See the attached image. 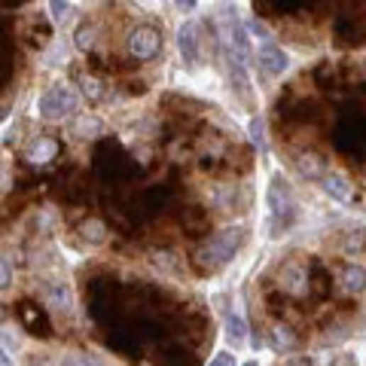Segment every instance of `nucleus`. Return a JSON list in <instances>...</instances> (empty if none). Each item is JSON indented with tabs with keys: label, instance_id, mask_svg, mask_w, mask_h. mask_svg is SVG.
Returning a JSON list of instances; mask_svg holds the SVG:
<instances>
[{
	"label": "nucleus",
	"instance_id": "obj_1",
	"mask_svg": "<svg viewBox=\"0 0 366 366\" xmlns=\"http://www.w3.org/2000/svg\"><path fill=\"white\" fill-rule=\"evenodd\" d=\"M241 241H244V229L241 226H232V229H223L217 232L205 248L199 250V266L201 269H220V266H226V262L235 257V250L241 248Z\"/></svg>",
	"mask_w": 366,
	"mask_h": 366
},
{
	"label": "nucleus",
	"instance_id": "obj_2",
	"mask_svg": "<svg viewBox=\"0 0 366 366\" xmlns=\"http://www.w3.org/2000/svg\"><path fill=\"white\" fill-rule=\"evenodd\" d=\"M37 107H40V116L55 122V119H65V116H70L77 110V95L70 89H65V86H52L49 92L40 95Z\"/></svg>",
	"mask_w": 366,
	"mask_h": 366
},
{
	"label": "nucleus",
	"instance_id": "obj_3",
	"mask_svg": "<svg viewBox=\"0 0 366 366\" xmlns=\"http://www.w3.org/2000/svg\"><path fill=\"white\" fill-rule=\"evenodd\" d=\"M336 140L345 152H354V156H363L366 152V122L357 116V119H345L339 131H336Z\"/></svg>",
	"mask_w": 366,
	"mask_h": 366
},
{
	"label": "nucleus",
	"instance_id": "obj_4",
	"mask_svg": "<svg viewBox=\"0 0 366 366\" xmlns=\"http://www.w3.org/2000/svg\"><path fill=\"white\" fill-rule=\"evenodd\" d=\"M159 46H162V37H159V30H152V28H135L128 37V52L140 61L156 55Z\"/></svg>",
	"mask_w": 366,
	"mask_h": 366
},
{
	"label": "nucleus",
	"instance_id": "obj_5",
	"mask_svg": "<svg viewBox=\"0 0 366 366\" xmlns=\"http://www.w3.org/2000/svg\"><path fill=\"white\" fill-rule=\"evenodd\" d=\"M257 61H260V67L266 70L269 77H278V74L287 70V52H284L274 40H266V43L257 46Z\"/></svg>",
	"mask_w": 366,
	"mask_h": 366
},
{
	"label": "nucleus",
	"instance_id": "obj_6",
	"mask_svg": "<svg viewBox=\"0 0 366 366\" xmlns=\"http://www.w3.org/2000/svg\"><path fill=\"white\" fill-rule=\"evenodd\" d=\"M223 52H226V67H229L232 86H235L241 95H248V86H250V83H248V70H244V55H241L232 43H226V49H223Z\"/></svg>",
	"mask_w": 366,
	"mask_h": 366
},
{
	"label": "nucleus",
	"instance_id": "obj_7",
	"mask_svg": "<svg viewBox=\"0 0 366 366\" xmlns=\"http://www.w3.org/2000/svg\"><path fill=\"white\" fill-rule=\"evenodd\" d=\"M177 46L183 52V61H187V65H196V61H199V25L196 22H187L180 28Z\"/></svg>",
	"mask_w": 366,
	"mask_h": 366
},
{
	"label": "nucleus",
	"instance_id": "obj_8",
	"mask_svg": "<svg viewBox=\"0 0 366 366\" xmlns=\"http://www.w3.org/2000/svg\"><path fill=\"white\" fill-rule=\"evenodd\" d=\"M321 187L336 201H351V183H348V177H345V174H336V171H333V174L323 177Z\"/></svg>",
	"mask_w": 366,
	"mask_h": 366
},
{
	"label": "nucleus",
	"instance_id": "obj_9",
	"mask_svg": "<svg viewBox=\"0 0 366 366\" xmlns=\"http://www.w3.org/2000/svg\"><path fill=\"white\" fill-rule=\"evenodd\" d=\"M342 287L348 290V293H360L366 287V269L360 266H348L342 272Z\"/></svg>",
	"mask_w": 366,
	"mask_h": 366
},
{
	"label": "nucleus",
	"instance_id": "obj_10",
	"mask_svg": "<svg viewBox=\"0 0 366 366\" xmlns=\"http://www.w3.org/2000/svg\"><path fill=\"white\" fill-rule=\"evenodd\" d=\"M58 152V144L55 140H49V138H37V144L30 147V152H28V159L30 162H49Z\"/></svg>",
	"mask_w": 366,
	"mask_h": 366
},
{
	"label": "nucleus",
	"instance_id": "obj_11",
	"mask_svg": "<svg viewBox=\"0 0 366 366\" xmlns=\"http://www.w3.org/2000/svg\"><path fill=\"white\" fill-rule=\"evenodd\" d=\"M226 336H229V342L235 345H244V336H248V327H244V321L238 318V314H226Z\"/></svg>",
	"mask_w": 366,
	"mask_h": 366
},
{
	"label": "nucleus",
	"instance_id": "obj_12",
	"mask_svg": "<svg viewBox=\"0 0 366 366\" xmlns=\"http://www.w3.org/2000/svg\"><path fill=\"white\" fill-rule=\"evenodd\" d=\"M284 278H287V281H284V287H287V290H293V293H302V290H305V284H299V281L305 278V272H302L299 266H287Z\"/></svg>",
	"mask_w": 366,
	"mask_h": 366
},
{
	"label": "nucleus",
	"instance_id": "obj_13",
	"mask_svg": "<svg viewBox=\"0 0 366 366\" xmlns=\"http://www.w3.org/2000/svg\"><path fill=\"white\" fill-rule=\"evenodd\" d=\"M296 168L302 171L305 177H318L321 174V159L318 156H299L296 159Z\"/></svg>",
	"mask_w": 366,
	"mask_h": 366
},
{
	"label": "nucleus",
	"instance_id": "obj_14",
	"mask_svg": "<svg viewBox=\"0 0 366 366\" xmlns=\"http://www.w3.org/2000/svg\"><path fill=\"white\" fill-rule=\"evenodd\" d=\"M49 9H52V18H55V22H61V25L70 18V4H67V0H49Z\"/></svg>",
	"mask_w": 366,
	"mask_h": 366
},
{
	"label": "nucleus",
	"instance_id": "obj_15",
	"mask_svg": "<svg viewBox=\"0 0 366 366\" xmlns=\"http://www.w3.org/2000/svg\"><path fill=\"white\" fill-rule=\"evenodd\" d=\"M83 238H89V241H104V226H101L98 220H89L86 226H83Z\"/></svg>",
	"mask_w": 366,
	"mask_h": 366
},
{
	"label": "nucleus",
	"instance_id": "obj_16",
	"mask_svg": "<svg viewBox=\"0 0 366 366\" xmlns=\"http://www.w3.org/2000/svg\"><path fill=\"white\" fill-rule=\"evenodd\" d=\"M250 140H253V144H257L260 150H266V135H262V119H260V116L250 122Z\"/></svg>",
	"mask_w": 366,
	"mask_h": 366
},
{
	"label": "nucleus",
	"instance_id": "obj_17",
	"mask_svg": "<svg viewBox=\"0 0 366 366\" xmlns=\"http://www.w3.org/2000/svg\"><path fill=\"white\" fill-rule=\"evenodd\" d=\"M92 43H95V30H92V28H79L77 30V46L79 49H92Z\"/></svg>",
	"mask_w": 366,
	"mask_h": 366
},
{
	"label": "nucleus",
	"instance_id": "obj_18",
	"mask_svg": "<svg viewBox=\"0 0 366 366\" xmlns=\"http://www.w3.org/2000/svg\"><path fill=\"white\" fill-rule=\"evenodd\" d=\"M77 131L83 135V131H92V138L95 135H101V122H95V119H79L77 122Z\"/></svg>",
	"mask_w": 366,
	"mask_h": 366
},
{
	"label": "nucleus",
	"instance_id": "obj_19",
	"mask_svg": "<svg viewBox=\"0 0 366 366\" xmlns=\"http://www.w3.org/2000/svg\"><path fill=\"white\" fill-rule=\"evenodd\" d=\"M274 345H284V348H290V345H293V336L287 333V327H274Z\"/></svg>",
	"mask_w": 366,
	"mask_h": 366
},
{
	"label": "nucleus",
	"instance_id": "obj_20",
	"mask_svg": "<svg viewBox=\"0 0 366 366\" xmlns=\"http://www.w3.org/2000/svg\"><path fill=\"white\" fill-rule=\"evenodd\" d=\"M6 284H9V266H6V260L0 257V290H4Z\"/></svg>",
	"mask_w": 366,
	"mask_h": 366
},
{
	"label": "nucleus",
	"instance_id": "obj_21",
	"mask_svg": "<svg viewBox=\"0 0 366 366\" xmlns=\"http://www.w3.org/2000/svg\"><path fill=\"white\" fill-rule=\"evenodd\" d=\"M174 4H177L180 9H192V6H196V0H174Z\"/></svg>",
	"mask_w": 366,
	"mask_h": 366
},
{
	"label": "nucleus",
	"instance_id": "obj_22",
	"mask_svg": "<svg viewBox=\"0 0 366 366\" xmlns=\"http://www.w3.org/2000/svg\"><path fill=\"white\" fill-rule=\"evenodd\" d=\"M6 183V171H4V165H0V187Z\"/></svg>",
	"mask_w": 366,
	"mask_h": 366
},
{
	"label": "nucleus",
	"instance_id": "obj_23",
	"mask_svg": "<svg viewBox=\"0 0 366 366\" xmlns=\"http://www.w3.org/2000/svg\"><path fill=\"white\" fill-rule=\"evenodd\" d=\"M0 363H4V366L9 363V357H6V354H4V351H0Z\"/></svg>",
	"mask_w": 366,
	"mask_h": 366
}]
</instances>
